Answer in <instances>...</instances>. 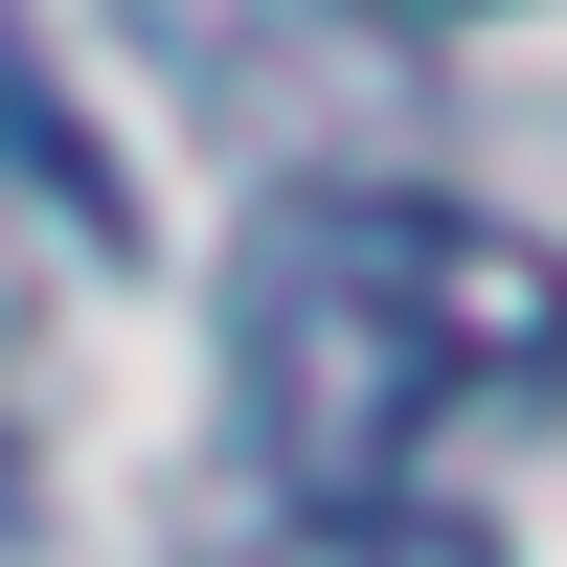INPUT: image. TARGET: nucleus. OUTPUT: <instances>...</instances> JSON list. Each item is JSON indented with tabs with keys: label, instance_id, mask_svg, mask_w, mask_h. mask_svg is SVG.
<instances>
[{
	"label": "nucleus",
	"instance_id": "f257e3e1",
	"mask_svg": "<svg viewBox=\"0 0 567 567\" xmlns=\"http://www.w3.org/2000/svg\"><path fill=\"white\" fill-rule=\"evenodd\" d=\"M250 432L318 523L409 499L454 409H567V250L454 182H272L250 227Z\"/></svg>",
	"mask_w": 567,
	"mask_h": 567
},
{
	"label": "nucleus",
	"instance_id": "f03ea898",
	"mask_svg": "<svg viewBox=\"0 0 567 567\" xmlns=\"http://www.w3.org/2000/svg\"><path fill=\"white\" fill-rule=\"evenodd\" d=\"M136 45H159L227 136H272V159H318V136H386V114H409V45L363 23V0H136Z\"/></svg>",
	"mask_w": 567,
	"mask_h": 567
},
{
	"label": "nucleus",
	"instance_id": "7ed1b4c3",
	"mask_svg": "<svg viewBox=\"0 0 567 567\" xmlns=\"http://www.w3.org/2000/svg\"><path fill=\"white\" fill-rule=\"evenodd\" d=\"M318 567H499V545L432 523V499H363V523H318Z\"/></svg>",
	"mask_w": 567,
	"mask_h": 567
}]
</instances>
